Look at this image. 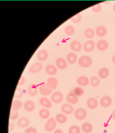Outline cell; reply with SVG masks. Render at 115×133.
<instances>
[{
	"label": "cell",
	"mask_w": 115,
	"mask_h": 133,
	"mask_svg": "<svg viewBox=\"0 0 115 133\" xmlns=\"http://www.w3.org/2000/svg\"><path fill=\"white\" fill-rule=\"evenodd\" d=\"M93 63L92 58L87 55H84V56L81 57L78 61L79 65L83 68H88L92 65Z\"/></svg>",
	"instance_id": "6da1fadb"
},
{
	"label": "cell",
	"mask_w": 115,
	"mask_h": 133,
	"mask_svg": "<svg viewBox=\"0 0 115 133\" xmlns=\"http://www.w3.org/2000/svg\"><path fill=\"white\" fill-rule=\"evenodd\" d=\"M76 119L79 120H83L87 116V112L84 109L79 108L76 110L74 113Z\"/></svg>",
	"instance_id": "7a4b0ae2"
},
{
	"label": "cell",
	"mask_w": 115,
	"mask_h": 133,
	"mask_svg": "<svg viewBox=\"0 0 115 133\" xmlns=\"http://www.w3.org/2000/svg\"><path fill=\"white\" fill-rule=\"evenodd\" d=\"M51 99L54 103H60L64 99V95L60 91H55L52 95Z\"/></svg>",
	"instance_id": "3957f363"
},
{
	"label": "cell",
	"mask_w": 115,
	"mask_h": 133,
	"mask_svg": "<svg viewBox=\"0 0 115 133\" xmlns=\"http://www.w3.org/2000/svg\"><path fill=\"white\" fill-rule=\"evenodd\" d=\"M56 127V121L53 117L49 119L45 125L46 130L49 132L52 131Z\"/></svg>",
	"instance_id": "277c9868"
},
{
	"label": "cell",
	"mask_w": 115,
	"mask_h": 133,
	"mask_svg": "<svg viewBox=\"0 0 115 133\" xmlns=\"http://www.w3.org/2000/svg\"><path fill=\"white\" fill-rule=\"evenodd\" d=\"M112 103V99L109 96H105L100 100V104L103 108H108Z\"/></svg>",
	"instance_id": "5b68a950"
},
{
	"label": "cell",
	"mask_w": 115,
	"mask_h": 133,
	"mask_svg": "<svg viewBox=\"0 0 115 133\" xmlns=\"http://www.w3.org/2000/svg\"><path fill=\"white\" fill-rule=\"evenodd\" d=\"M43 68L42 64L39 62H36L33 64L29 69V71L32 73H37L42 71Z\"/></svg>",
	"instance_id": "8992f818"
},
{
	"label": "cell",
	"mask_w": 115,
	"mask_h": 133,
	"mask_svg": "<svg viewBox=\"0 0 115 133\" xmlns=\"http://www.w3.org/2000/svg\"><path fill=\"white\" fill-rule=\"evenodd\" d=\"M39 92L43 96H49L51 94L52 90L47 86V84H42L39 87Z\"/></svg>",
	"instance_id": "52a82bcc"
},
{
	"label": "cell",
	"mask_w": 115,
	"mask_h": 133,
	"mask_svg": "<svg viewBox=\"0 0 115 133\" xmlns=\"http://www.w3.org/2000/svg\"><path fill=\"white\" fill-rule=\"evenodd\" d=\"M49 57V53L47 51L44 49H41L38 51V52L37 54V58L38 61L40 62H43L46 61Z\"/></svg>",
	"instance_id": "ba28073f"
},
{
	"label": "cell",
	"mask_w": 115,
	"mask_h": 133,
	"mask_svg": "<svg viewBox=\"0 0 115 133\" xmlns=\"http://www.w3.org/2000/svg\"><path fill=\"white\" fill-rule=\"evenodd\" d=\"M61 111L66 115H70L74 111V108L69 103H64L61 106Z\"/></svg>",
	"instance_id": "9c48e42d"
},
{
	"label": "cell",
	"mask_w": 115,
	"mask_h": 133,
	"mask_svg": "<svg viewBox=\"0 0 115 133\" xmlns=\"http://www.w3.org/2000/svg\"><path fill=\"white\" fill-rule=\"evenodd\" d=\"M58 80L55 77H50L47 79V85L51 90H55L58 86Z\"/></svg>",
	"instance_id": "30bf717a"
},
{
	"label": "cell",
	"mask_w": 115,
	"mask_h": 133,
	"mask_svg": "<svg viewBox=\"0 0 115 133\" xmlns=\"http://www.w3.org/2000/svg\"><path fill=\"white\" fill-rule=\"evenodd\" d=\"M70 48L74 51L79 52L82 49V45L79 41L74 40L70 44Z\"/></svg>",
	"instance_id": "8fae6325"
},
{
	"label": "cell",
	"mask_w": 115,
	"mask_h": 133,
	"mask_svg": "<svg viewBox=\"0 0 115 133\" xmlns=\"http://www.w3.org/2000/svg\"><path fill=\"white\" fill-rule=\"evenodd\" d=\"M95 48V43L93 40H88L84 44L83 49L87 52H90L93 50Z\"/></svg>",
	"instance_id": "7c38bea8"
},
{
	"label": "cell",
	"mask_w": 115,
	"mask_h": 133,
	"mask_svg": "<svg viewBox=\"0 0 115 133\" xmlns=\"http://www.w3.org/2000/svg\"><path fill=\"white\" fill-rule=\"evenodd\" d=\"M108 48V43L105 40H101L97 44V48L100 51H105Z\"/></svg>",
	"instance_id": "4fadbf2b"
},
{
	"label": "cell",
	"mask_w": 115,
	"mask_h": 133,
	"mask_svg": "<svg viewBox=\"0 0 115 133\" xmlns=\"http://www.w3.org/2000/svg\"><path fill=\"white\" fill-rule=\"evenodd\" d=\"M66 101L72 105L76 104L79 101V98L73 93H70L66 96Z\"/></svg>",
	"instance_id": "5bb4252c"
},
{
	"label": "cell",
	"mask_w": 115,
	"mask_h": 133,
	"mask_svg": "<svg viewBox=\"0 0 115 133\" xmlns=\"http://www.w3.org/2000/svg\"><path fill=\"white\" fill-rule=\"evenodd\" d=\"M98 105V102L97 99L95 98L91 97L89 98L87 101V106L91 110L95 109L97 108Z\"/></svg>",
	"instance_id": "9a60e30c"
},
{
	"label": "cell",
	"mask_w": 115,
	"mask_h": 133,
	"mask_svg": "<svg viewBox=\"0 0 115 133\" xmlns=\"http://www.w3.org/2000/svg\"><path fill=\"white\" fill-rule=\"evenodd\" d=\"M56 64L57 67L60 69H65L67 68V66H68L66 61L62 58H57L56 61Z\"/></svg>",
	"instance_id": "2e32d148"
},
{
	"label": "cell",
	"mask_w": 115,
	"mask_h": 133,
	"mask_svg": "<svg viewBox=\"0 0 115 133\" xmlns=\"http://www.w3.org/2000/svg\"><path fill=\"white\" fill-rule=\"evenodd\" d=\"M24 108L25 111L28 112H32L35 109V104L31 100H28L24 103Z\"/></svg>",
	"instance_id": "e0dca14e"
},
{
	"label": "cell",
	"mask_w": 115,
	"mask_h": 133,
	"mask_svg": "<svg viewBox=\"0 0 115 133\" xmlns=\"http://www.w3.org/2000/svg\"><path fill=\"white\" fill-rule=\"evenodd\" d=\"M40 105L44 108L50 109L52 107V103L49 98L46 97H41L39 99Z\"/></svg>",
	"instance_id": "ac0fdd59"
},
{
	"label": "cell",
	"mask_w": 115,
	"mask_h": 133,
	"mask_svg": "<svg viewBox=\"0 0 115 133\" xmlns=\"http://www.w3.org/2000/svg\"><path fill=\"white\" fill-rule=\"evenodd\" d=\"M96 34L99 37H104L105 36L107 33V29L103 26H99L95 30Z\"/></svg>",
	"instance_id": "d6986e66"
},
{
	"label": "cell",
	"mask_w": 115,
	"mask_h": 133,
	"mask_svg": "<svg viewBox=\"0 0 115 133\" xmlns=\"http://www.w3.org/2000/svg\"><path fill=\"white\" fill-rule=\"evenodd\" d=\"M109 75L110 72L108 69L105 67L100 69L98 71V76L101 79H106L108 77Z\"/></svg>",
	"instance_id": "ffe728a7"
},
{
	"label": "cell",
	"mask_w": 115,
	"mask_h": 133,
	"mask_svg": "<svg viewBox=\"0 0 115 133\" xmlns=\"http://www.w3.org/2000/svg\"><path fill=\"white\" fill-rule=\"evenodd\" d=\"M46 73L50 76H54L56 74L57 72V68L52 64L48 65L46 68Z\"/></svg>",
	"instance_id": "44dd1931"
},
{
	"label": "cell",
	"mask_w": 115,
	"mask_h": 133,
	"mask_svg": "<svg viewBox=\"0 0 115 133\" xmlns=\"http://www.w3.org/2000/svg\"><path fill=\"white\" fill-rule=\"evenodd\" d=\"M77 83L81 86H86L89 83V80L86 76H82L77 78Z\"/></svg>",
	"instance_id": "7402d4cb"
},
{
	"label": "cell",
	"mask_w": 115,
	"mask_h": 133,
	"mask_svg": "<svg viewBox=\"0 0 115 133\" xmlns=\"http://www.w3.org/2000/svg\"><path fill=\"white\" fill-rule=\"evenodd\" d=\"M19 126L21 128H26L29 125V120L26 117H22L18 120Z\"/></svg>",
	"instance_id": "603a6c76"
},
{
	"label": "cell",
	"mask_w": 115,
	"mask_h": 133,
	"mask_svg": "<svg viewBox=\"0 0 115 133\" xmlns=\"http://www.w3.org/2000/svg\"><path fill=\"white\" fill-rule=\"evenodd\" d=\"M28 93L32 96H35L38 94V88L35 84H31L28 87Z\"/></svg>",
	"instance_id": "cb8c5ba5"
},
{
	"label": "cell",
	"mask_w": 115,
	"mask_h": 133,
	"mask_svg": "<svg viewBox=\"0 0 115 133\" xmlns=\"http://www.w3.org/2000/svg\"><path fill=\"white\" fill-rule=\"evenodd\" d=\"M77 59V55L74 53H70L67 55V61L70 64H74Z\"/></svg>",
	"instance_id": "d4e9b609"
},
{
	"label": "cell",
	"mask_w": 115,
	"mask_h": 133,
	"mask_svg": "<svg viewBox=\"0 0 115 133\" xmlns=\"http://www.w3.org/2000/svg\"><path fill=\"white\" fill-rule=\"evenodd\" d=\"M81 129L85 133H90L92 131L93 127L92 125L90 123L87 122V123H85L82 125Z\"/></svg>",
	"instance_id": "484cf974"
},
{
	"label": "cell",
	"mask_w": 115,
	"mask_h": 133,
	"mask_svg": "<svg viewBox=\"0 0 115 133\" xmlns=\"http://www.w3.org/2000/svg\"><path fill=\"white\" fill-rule=\"evenodd\" d=\"M39 115L42 119H49L50 116V112L47 109H42L39 111Z\"/></svg>",
	"instance_id": "4316f807"
},
{
	"label": "cell",
	"mask_w": 115,
	"mask_h": 133,
	"mask_svg": "<svg viewBox=\"0 0 115 133\" xmlns=\"http://www.w3.org/2000/svg\"><path fill=\"white\" fill-rule=\"evenodd\" d=\"M56 120L60 124H64L68 120V117L64 114H58L56 116Z\"/></svg>",
	"instance_id": "83f0119b"
},
{
	"label": "cell",
	"mask_w": 115,
	"mask_h": 133,
	"mask_svg": "<svg viewBox=\"0 0 115 133\" xmlns=\"http://www.w3.org/2000/svg\"><path fill=\"white\" fill-rule=\"evenodd\" d=\"M22 105H23V102L20 99H16V100H15L12 105V109L13 111H17L19 110L21 108Z\"/></svg>",
	"instance_id": "f1b7e54d"
},
{
	"label": "cell",
	"mask_w": 115,
	"mask_h": 133,
	"mask_svg": "<svg viewBox=\"0 0 115 133\" xmlns=\"http://www.w3.org/2000/svg\"><path fill=\"white\" fill-rule=\"evenodd\" d=\"M84 35L88 39H92L93 38L95 35L94 31L92 29L88 28L85 30Z\"/></svg>",
	"instance_id": "f546056e"
},
{
	"label": "cell",
	"mask_w": 115,
	"mask_h": 133,
	"mask_svg": "<svg viewBox=\"0 0 115 133\" xmlns=\"http://www.w3.org/2000/svg\"><path fill=\"white\" fill-rule=\"evenodd\" d=\"M65 32L66 35L69 36L72 35L75 32V28L71 25H68L65 29Z\"/></svg>",
	"instance_id": "4dcf8cb0"
},
{
	"label": "cell",
	"mask_w": 115,
	"mask_h": 133,
	"mask_svg": "<svg viewBox=\"0 0 115 133\" xmlns=\"http://www.w3.org/2000/svg\"><path fill=\"white\" fill-rule=\"evenodd\" d=\"M84 92H85V91H84L83 88H82L80 87H77L74 90L73 94L75 96H76L77 97H79V96H81L84 95Z\"/></svg>",
	"instance_id": "1f68e13d"
},
{
	"label": "cell",
	"mask_w": 115,
	"mask_h": 133,
	"mask_svg": "<svg viewBox=\"0 0 115 133\" xmlns=\"http://www.w3.org/2000/svg\"><path fill=\"white\" fill-rule=\"evenodd\" d=\"M90 83L92 86L94 87H96L98 86L100 83V80L97 77L93 76L90 79Z\"/></svg>",
	"instance_id": "d6a6232c"
},
{
	"label": "cell",
	"mask_w": 115,
	"mask_h": 133,
	"mask_svg": "<svg viewBox=\"0 0 115 133\" xmlns=\"http://www.w3.org/2000/svg\"><path fill=\"white\" fill-rule=\"evenodd\" d=\"M80 128L77 125H72L69 129V133H80Z\"/></svg>",
	"instance_id": "836d02e7"
},
{
	"label": "cell",
	"mask_w": 115,
	"mask_h": 133,
	"mask_svg": "<svg viewBox=\"0 0 115 133\" xmlns=\"http://www.w3.org/2000/svg\"><path fill=\"white\" fill-rule=\"evenodd\" d=\"M81 18H82V17H81V15L80 14H76V15L74 16L71 18V20L72 22L74 23H79L81 21Z\"/></svg>",
	"instance_id": "e575fe53"
},
{
	"label": "cell",
	"mask_w": 115,
	"mask_h": 133,
	"mask_svg": "<svg viewBox=\"0 0 115 133\" xmlns=\"http://www.w3.org/2000/svg\"><path fill=\"white\" fill-rule=\"evenodd\" d=\"M23 96V92L22 91L20 88H17V89L16 90L15 93L14 95V97L16 98H21Z\"/></svg>",
	"instance_id": "d590c367"
},
{
	"label": "cell",
	"mask_w": 115,
	"mask_h": 133,
	"mask_svg": "<svg viewBox=\"0 0 115 133\" xmlns=\"http://www.w3.org/2000/svg\"><path fill=\"white\" fill-rule=\"evenodd\" d=\"M92 10H93V11H94V12H99V11H101V10H102V6L101 4L95 5L92 6Z\"/></svg>",
	"instance_id": "8d00e7d4"
},
{
	"label": "cell",
	"mask_w": 115,
	"mask_h": 133,
	"mask_svg": "<svg viewBox=\"0 0 115 133\" xmlns=\"http://www.w3.org/2000/svg\"><path fill=\"white\" fill-rule=\"evenodd\" d=\"M19 114L17 111H14L10 114V118L12 120H16L19 117Z\"/></svg>",
	"instance_id": "74e56055"
},
{
	"label": "cell",
	"mask_w": 115,
	"mask_h": 133,
	"mask_svg": "<svg viewBox=\"0 0 115 133\" xmlns=\"http://www.w3.org/2000/svg\"><path fill=\"white\" fill-rule=\"evenodd\" d=\"M25 133H38V131L35 128L29 127L26 129Z\"/></svg>",
	"instance_id": "f35d334b"
},
{
	"label": "cell",
	"mask_w": 115,
	"mask_h": 133,
	"mask_svg": "<svg viewBox=\"0 0 115 133\" xmlns=\"http://www.w3.org/2000/svg\"><path fill=\"white\" fill-rule=\"evenodd\" d=\"M25 82V78L23 76H21L20 77V79L19 81V83H18V86H23Z\"/></svg>",
	"instance_id": "ab89813d"
},
{
	"label": "cell",
	"mask_w": 115,
	"mask_h": 133,
	"mask_svg": "<svg viewBox=\"0 0 115 133\" xmlns=\"http://www.w3.org/2000/svg\"><path fill=\"white\" fill-rule=\"evenodd\" d=\"M54 133H64L62 130L60 129H57L54 131Z\"/></svg>",
	"instance_id": "60d3db41"
},
{
	"label": "cell",
	"mask_w": 115,
	"mask_h": 133,
	"mask_svg": "<svg viewBox=\"0 0 115 133\" xmlns=\"http://www.w3.org/2000/svg\"><path fill=\"white\" fill-rule=\"evenodd\" d=\"M14 125L13 124H10V131H11L12 130H14Z\"/></svg>",
	"instance_id": "b9f144b4"
},
{
	"label": "cell",
	"mask_w": 115,
	"mask_h": 133,
	"mask_svg": "<svg viewBox=\"0 0 115 133\" xmlns=\"http://www.w3.org/2000/svg\"><path fill=\"white\" fill-rule=\"evenodd\" d=\"M111 116H112V117L113 119L115 120V110H114L112 111V114H111Z\"/></svg>",
	"instance_id": "7bdbcfd3"
},
{
	"label": "cell",
	"mask_w": 115,
	"mask_h": 133,
	"mask_svg": "<svg viewBox=\"0 0 115 133\" xmlns=\"http://www.w3.org/2000/svg\"><path fill=\"white\" fill-rule=\"evenodd\" d=\"M112 62H113V63H114V64H115V54L113 55L112 58Z\"/></svg>",
	"instance_id": "ee69618b"
},
{
	"label": "cell",
	"mask_w": 115,
	"mask_h": 133,
	"mask_svg": "<svg viewBox=\"0 0 115 133\" xmlns=\"http://www.w3.org/2000/svg\"><path fill=\"white\" fill-rule=\"evenodd\" d=\"M113 10L115 12V4L113 5Z\"/></svg>",
	"instance_id": "f6af8a7d"
},
{
	"label": "cell",
	"mask_w": 115,
	"mask_h": 133,
	"mask_svg": "<svg viewBox=\"0 0 115 133\" xmlns=\"http://www.w3.org/2000/svg\"><path fill=\"white\" fill-rule=\"evenodd\" d=\"M14 133H17V132H14Z\"/></svg>",
	"instance_id": "bcb514c9"
}]
</instances>
